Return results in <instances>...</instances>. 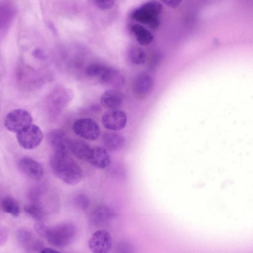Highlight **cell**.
Segmentation results:
<instances>
[{
  "instance_id": "6da1fadb",
  "label": "cell",
  "mask_w": 253,
  "mask_h": 253,
  "mask_svg": "<svg viewBox=\"0 0 253 253\" xmlns=\"http://www.w3.org/2000/svg\"><path fill=\"white\" fill-rule=\"evenodd\" d=\"M50 165L54 174L68 185H76L83 178L82 168L70 156L68 151H52Z\"/></svg>"
},
{
  "instance_id": "7a4b0ae2",
  "label": "cell",
  "mask_w": 253,
  "mask_h": 253,
  "mask_svg": "<svg viewBox=\"0 0 253 253\" xmlns=\"http://www.w3.org/2000/svg\"><path fill=\"white\" fill-rule=\"evenodd\" d=\"M35 228L50 244L58 248H65L71 244L76 233L74 225L68 222L50 227L38 223Z\"/></svg>"
},
{
  "instance_id": "3957f363",
  "label": "cell",
  "mask_w": 253,
  "mask_h": 253,
  "mask_svg": "<svg viewBox=\"0 0 253 253\" xmlns=\"http://www.w3.org/2000/svg\"><path fill=\"white\" fill-rule=\"evenodd\" d=\"M163 9L162 4L155 0L147 1L135 9L131 13V18L138 22L148 26L153 30L160 25L159 16Z\"/></svg>"
},
{
  "instance_id": "277c9868",
  "label": "cell",
  "mask_w": 253,
  "mask_h": 253,
  "mask_svg": "<svg viewBox=\"0 0 253 253\" xmlns=\"http://www.w3.org/2000/svg\"><path fill=\"white\" fill-rule=\"evenodd\" d=\"M30 113L24 109H18L9 112L4 119V126L9 131L18 132L32 123Z\"/></svg>"
},
{
  "instance_id": "5b68a950",
  "label": "cell",
  "mask_w": 253,
  "mask_h": 253,
  "mask_svg": "<svg viewBox=\"0 0 253 253\" xmlns=\"http://www.w3.org/2000/svg\"><path fill=\"white\" fill-rule=\"evenodd\" d=\"M17 140L24 148L31 150L36 148L41 143L43 134L40 128L31 124L17 133Z\"/></svg>"
},
{
  "instance_id": "8992f818",
  "label": "cell",
  "mask_w": 253,
  "mask_h": 253,
  "mask_svg": "<svg viewBox=\"0 0 253 253\" xmlns=\"http://www.w3.org/2000/svg\"><path fill=\"white\" fill-rule=\"evenodd\" d=\"M73 129L79 136L90 141L97 140L100 133L98 125L89 118L77 120L73 124Z\"/></svg>"
},
{
  "instance_id": "52a82bcc",
  "label": "cell",
  "mask_w": 253,
  "mask_h": 253,
  "mask_svg": "<svg viewBox=\"0 0 253 253\" xmlns=\"http://www.w3.org/2000/svg\"><path fill=\"white\" fill-rule=\"evenodd\" d=\"M113 240L110 232L106 230L94 232L88 241L89 250L94 253H107L112 247Z\"/></svg>"
},
{
  "instance_id": "ba28073f",
  "label": "cell",
  "mask_w": 253,
  "mask_h": 253,
  "mask_svg": "<svg viewBox=\"0 0 253 253\" xmlns=\"http://www.w3.org/2000/svg\"><path fill=\"white\" fill-rule=\"evenodd\" d=\"M127 117L124 112L119 110H110L106 112L102 118V123L107 129L118 131L126 125Z\"/></svg>"
},
{
  "instance_id": "9c48e42d",
  "label": "cell",
  "mask_w": 253,
  "mask_h": 253,
  "mask_svg": "<svg viewBox=\"0 0 253 253\" xmlns=\"http://www.w3.org/2000/svg\"><path fill=\"white\" fill-rule=\"evenodd\" d=\"M86 74L89 77L97 79L101 83L106 84L112 82L117 72L115 70L103 64L94 63L87 67Z\"/></svg>"
},
{
  "instance_id": "30bf717a",
  "label": "cell",
  "mask_w": 253,
  "mask_h": 253,
  "mask_svg": "<svg viewBox=\"0 0 253 253\" xmlns=\"http://www.w3.org/2000/svg\"><path fill=\"white\" fill-rule=\"evenodd\" d=\"M18 167L23 173L34 179H40L43 173L41 164L31 158H21L18 162Z\"/></svg>"
},
{
  "instance_id": "8fae6325",
  "label": "cell",
  "mask_w": 253,
  "mask_h": 253,
  "mask_svg": "<svg viewBox=\"0 0 253 253\" xmlns=\"http://www.w3.org/2000/svg\"><path fill=\"white\" fill-rule=\"evenodd\" d=\"M93 166L101 169L107 168L111 164V158L107 150L104 147H92L87 161Z\"/></svg>"
},
{
  "instance_id": "7c38bea8",
  "label": "cell",
  "mask_w": 253,
  "mask_h": 253,
  "mask_svg": "<svg viewBox=\"0 0 253 253\" xmlns=\"http://www.w3.org/2000/svg\"><path fill=\"white\" fill-rule=\"evenodd\" d=\"M123 94L116 89L106 91L100 98L102 106L110 110H114L120 107L123 104Z\"/></svg>"
},
{
  "instance_id": "4fadbf2b",
  "label": "cell",
  "mask_w": 253,
  "mask_h": 253,
  "mask_svg": "<svg viewBox=\"0 0 253 253\" xmlns=\"http://www.w3.org/2000/svg\"><path fill=\"white\" fill-rule=\"evenodd\" d=\"M114 211L108 207L101 206L95 209L90 216L91 223L97 226L108 223L114 216Z\"/></svg>"
},
{
  "instance_id": "5bb4252c",
  "label": "cell",
  "mask_w": 253,
  "mask_h": 253,
  "mask_svg": "<svg viewBox=\"0 0 253 253\" xmlns=\"http://www.w3.org/2000/svg\"><path fill=\"white\" fill-rule=\"evenodd\" d=\"M153 79L146 74L138 75L133 83V90L137 96L144 97L147 95L152 88Z\"/></svg>"
},
{
  "instance_id": "9a60e30c",
  "label": "cell",
  "mask_w": 253,
  "mask_h": 253,
  "mask_svg": "<svg viewBox=\"0 0 253 253\" xmlns=\"http://www.w3.org/2000/svg\"><path fill=\"white\" fill-rule=\"evenodd\" d=\"M68 141L65 134L58 129L51 131L47 135V141L52 151H68Z\"/></svg>"
},
{
  "instance_id": "2e32d148",
  "label": "cell",
  "mask_w": 253,
  "mask_h": 253,
  "mask_svg": "<svg viewBox=\"0 0 253 253\" xmlns=\"http://www.w3.org/2000/svg\"><path fill=\"white\" fill-rule=\"evenodd\" d=\"M68 149L78 159L87 161L92 147L85 142L79 140L68 141Z\"/></svg>"
},
{
  "instance_id": "e0dca14e",
  "label": "cell",
  "mask_w": 253,
  "mask_h": 253,
  "mask_svg": "<svg viewBox=\"0 0 253 253\" xmlns=\"http://www.w3.org/2000/svg\"><path fill=\"white\" fill-rule=\"evenodd\" d=\"M102 140L105 148L111 151H116L121 149L125 144L124 137L114 132L104 133Z\"/></svg>"
},
{
  "instance_id": "ac0fdd59",
  "label": "cell",
  "mask_w": 253,
  "mask_h": 253,
  "mask_svg": "<svg viewBox=\"0 0 253 253\" xmlns=\"http://www.w3.org/2000/svg\"><path fill=\"white\" fill-rule=\"evenodd\" d=\"M131 29L140 44L148 45L153 42L154 37L152 33L142 25L134 24L131 26Z\"/></svg>"
},
{
  "instance_id": "d6986e66",
  "label": "cell",
  "mask_w": 253,
  "mask_h": 253,
  "mask_svg": "<svg viewBox=\"0 0 253 253\" xmlns=\"http://www.w3.org/2000/svg\"><path fill=\"white\" fill-rule=\"evenodd\" d=\"M1 208L4 211L16 217L20 213V207L17 202L13 198L6 197L1 201Z\"/></svg>"
},
{
  "instance_id": "ffe728a7",
  "label": "cell",
  "mask_w": 253,
  "mask_h": 253,
  "mask_svg": "<svg viewBox=\"0 0 253 253\" xmlns=\"http://www.w3.org/2000/svg\"><path fill=\"white\" fill-rule=\"evenodd\" d=\"M128 57L130 61L135 64H142L146 61L145 52L140 48L132 47L129 51Z\"/></svg>"
},
{
  "instance_id": "44dd1931",
  "label": "cell",
  "mask_w": 253,
  "mask_h": 253,
  "mask_svg": "<svg viewBox=\"0 0 253 253\" xmlns=\"http://www.w3.org/2000/svg\"><path fill=\"white\" fill-rule=\"evenodd\" d=\"M25 212L36 220H41L43 217V212L38 206L35 205H29L25 206Z\"/></svg>"
},
{
  "instance_id": "7402d4cb",
  "label": "cell",
  "mask_w": 253,
  "mask_h": 253,
  "mask_svg": "<svg viewBox=\"0 0 253 253\" xmlns=\"http://www.w3.org/2000/svg\"><path fill=\"white\" fill-rule=\"evenodd\" d=\"M94 4L101 10L112 8L116 0H92Z\"/></svg>"
},
{
  "instance_id": "603a6c76",
  "label": "cell",
  "mask_w": 253,
  "mask_h": 253,
  "mask_svg": "<svg viewBox=\"0 0 253 253\" xmlns=\"http://www.w3.org/2000/svg\"><path fill=\"white\" fill-rule=\"evenodd\" d=\"M76 199V202L79 206L83 209H85L88 205V200L87 198L84 195L78 196Z\"/></svg>"
},
{
  "instance_id": "cb8c5ba5",
  "label": "cell",
  "mask_w": 253,
  "mask_h": 253,
  "mask_svg": "<svg viewBox=\"0 0 253 253\" xmlns=\"http://www.w3.org/2000/svg\"><path fill=\"white\" fill-rule=\"evenodd\" d=\"M162 2L169 7L176 8L180 5L182 0H160Z\"/></svg>"
},
{
  "instance_id": "d4e9b609",
  "label": "cell",
  "mask_w": 253,
  "mask_h": 253,
  "mask_svg": "<svg viewBox=\"0 0 253 253\" xmlns=\"http://www.w3.org/2000/svg\"><path fill=\"white\" fill-rule=\"evenodd\" d=\"M40 252H41V253H58L59 252L57 250H56L51 248L45 247V248L41 249Z\"/></svg>"
},
{
  "instance_id": "484cf974",
  "label": "cell",
  "mask_w": 253,
  "mask_h": 253,
  "mask_svg": "<svg viewBox=\"0 0 253 253\" xmlns=\"http://www.w3.org/2000/svg\"><path fill=\"white\" fill-rule=\"evenodd\" d=\"M34 55H35V57L41 58L44 55L43 52L42 50H41L40 49H36L33 52Z\"/></svg>"
}]
</instances>
